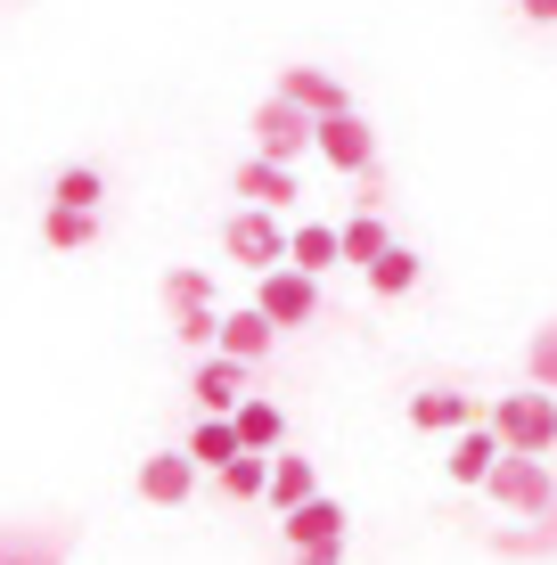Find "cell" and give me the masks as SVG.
<instances>
[{
	"label": "cell",
	"instance_id": "cell-16",
	"mask_svg": "<svg viewBox=\"0 0 557 565\" xmlns=\"http://www.w3.org/2000/svg\"><path fill=\"white\" fill-rule=\"evenodd\" d=\"M42 238L57 246V255H83V246L99 238V213H83V205H50V213H42Z\"/></svg>",
	"mask_w": 557,
	"mask_h": 565
},
{
	"label": "cell",
	"instance_id": "cell-29",
	"mask_svg": "<svg viewBox=\"0 0 557 565\" xmlns=\"http://www.w3.org/2000/svg\"><path fill=\"white\" fill-rule=\"evenodd\" d=\"M542 524H549V541H557V500H549V516H542Z\"/></svg>",
	"mask_w": 557,
	"mask_h": 565
},
{
	"label": "cell",
	"instance_id": "cell-26",
	"mask_svg": "<svg viewBox=\"0 0 557 565\" xmlns=\"http://www.w3.org/2000/svg\"><path fill=\"white\" fill-rule=\"evenodd\" d=\"M164 303H172V311L214 303V279H205V270H164Z\"/></svg>",
	"mask_w": 557,
	"mask_h": 565
},
{
	"label": "cell",
	"instance_id": "cell-6",
	"mask_svg": "<svg viewBox=\"0 0 557 565\" xmlns=\"http://www.w3.org/2000/svg\"><path fill=\"white\" fill-rule=\"evenodd\" d=\"M246 385H255V361H229V353H205L197 369H189V394H197L205 418H229L238 402H255Z\"/></svg>",
	"mask_w": 557,
	"mask_h": 565
},
{
	"label": "cell",
	"instance_id": "cell-4",
	"mask_svg": "<svg viewBox=\"0 0 557 565\" xmlns=\"http://www.w3.org/2000/svg\"><path fill=\"white\" fill-rule=\"evenodd\" d=\"M484 492L501 500L508 516H533V524H542V516H549V500H557V467H542L533 451H508L501 467H492Z\"/></svg>",
	"mask_w": 557,
	"mask_h": 565
},
{
	"label": "cell",
	"instance_id": "cell-28",
	"mask_svg": "<svg viewBox=\"0 0 557 565\" xmlns=\"http://www.w3.org/2000/svg\"><path fill=\"white\" fill-rule=\"evenodd\" d=\"M336 550H344V541H329V550H296V565H336Z\"/></svg>",
	"mask_w": 557,
	"mask_h": 565
},
{
	"label": "cell",
	"instance_id": "cell-22",
	"mask_svg": "<svg viewBox=\"0 0 557 565\" xmlns=\"http://www.w3.org/2000/svg\"><path fill=\"white\" fill-rule=\"evenodd\" d=\"M369 287H377V296H410V287H418V255H410V246H386V255H377L369 263Z\"/></svg>",
	"mask_w": 557,
	"mask_h": 565
},
{
	"label": "cell",
	"instance_id": "cell-24",
	"mask_svg": "<svg viewBox=\"0 0 557 565\" xmlns=\"http://www.w3.org/2000/svg\"><path fill=\"white\" fill-rule=\"evenodd\" d=\"M172 328H181V344H197V353H222V311H214V303L172 311Z\"/></svg>",
	"mask_w": 557,
	"mask_h": 565
},
{
	"label": "cell",
	"instance_id": "cell-17",
	"mask_svg": "<svg viewBox=\"0 0 557 565\" xmlns=\"http://www.w3.org/2000/svg\"><path fill=\"white\" fill-rule=\"evenodd\" d=\"M214 483H222V500H271V451H246V459H229Z\"/></svg>",
	"mask_w": 557,
	"mask_h": 565
},
{
	"label": "cell",
	"instance_id": "cell-9",
	"mask_svg": "<svg viewBox=\"0 0 557 565\" xmlns=\"http://www.w3.org/2000/svg\"><path fill=\"white\" fill-rule=\"evenodd\" d=\"M279 533H287V550H329V541H344V500L312 492L303 509H287V516H279Z\"/></svg>",
	"mask_w": 557,
	"mask_h": 565
},
{
	"label": "cell",
	"instance_id": "cell-23",
	"mask_svg": "<svg viewBox=\"0 0 557 565\" xmlns=\"http://www.w3.org/2000/svg\"><path fill=\"white\" fill-rule=\"evenodd\" d=\"M99 198H107V181L90 164H66V172H57V189H50V205H83V213H99Z\"/></svg>",
	"mask_w": 557,
	"mask_h": 565
},
{
	"label": "cell",
	"instance_id": "cell-3",
	"mask_svg": "<svg viewBox=\"0 0 557 565\" xmlns=\"http://www.w3.org/2000/svg\"><path fill=\"white\" fill-rule=\"evenodd\" d=\"M320 148V115L296 107L287 90H271V99L255 107V156H279V164H296V156Z\"/></svg>",
	"mask_w": 557,
	"mask_h": 565
},
{
	"label": "cell",
	"instance_id": "cell-15",
	"mask_svg": "<svg viewBox=\"0 0 557 565\" xmlns=\"http://www.w3.org/2000/svg\"><path fill=\"white\" fill-rule=\"evenodd\" d=\"M222 353H229V361H263V353H271V320H263L255 303L229 311V320H222Z\"/></svg>",
	"mask_w": 557,
	"mask_h": 565
},
{
	"label": "cell",
	"instance_id": "cell-2",
	"mask_svg": "<svg viewBox=\"0 0 557 565\" xmlns=\"http://www.w3.org/2000/svg\"><path fill=\"white\" fill-rule=\"evenodd\" d=\"M484 418H492V435H501L508 451H533V459L557 451V394H542V385H525V394H501Z\"/></svg>",
	"mask_w": 557,
	"mask_h": 565
},
{
	"label": "cell",
	"instance_id": "cell-7",
	"mask_svg": "<svg viewBox=\"0 0 557 565\" xmlns=\"http://www.w3.org/2000/svg\"><path fill=\"white\" fill-rule=\"evenodd\" d=\"M197 476H205V467L189 451H148L140 459V500H148V509H189V500H197Z\"/></svg>",
	"mask_w": 557,
	"mask_h": 565
},
{
	"label": "cell",
	"instance_id": "cell-27",
	"mask_svg": "<svg viewBox=\"0 0 557 565\" xmlns=\"http://www.w3.org/2000/svg\"><path fill=\"white\" fill-rule=\"evenodd\" d=\"M516 9H525L533 25H557V0H516Z\"/></svg>",
	"mask_w": 557,
	"mask_h": 565
},
{
	"label": "cell",
	"instance_id": "cell-20",
	"mask_svg": "<svg viewBox=\"0 0 557 565\" xmlns=\"http://www.w3.org/2000/svg\"><path fill=\"white\" fill-rule=\"evenodd\" d=\"M329 263H344V230H329V222H303L296 230V270H329Z\"/></svg>",
	"mask_w": 557,
	"mask_h": 565
},
{
	"label": "cell",
	"instance_id": "cell-1",
	"mask_svg": "<svg viewBox=\"0 0 557 565\" xmlns=\"http://www.w3.org/2000/svg\"><path fill=\"white\" fill-rule=\"evenodd\" d=\"M222 255H229V263H246V270L263 279V270L296 263V230H279V213H271V205H246V213H229V222H222Z\"/></svg>",
	"mask_w": 557,
	"mask_h": 565
},
{
	"label": "cell",
	"instance_id": "cell-8",
	"mask_svg": "<svg viewBox=\"0 0 557 565\" xmlns=\"http://www.w3.org/2000/svg\"><path fill=\"white\" fill-rule=\"evenodd\" d=\"M320 164H336V172H377V131L361 124V115H329V124H320Z\"/></svg>",
	"mask_w": 557,
	"mask_h": 565
},
{
	"label": "cell",
	"instance_id": "cell-19",
	"mask_svg": "<svg viewBox=\"0 0 557 565\" xmlns=\"http://www.w3.org/2000/svg\"><path fill=\"white\" fill-rule=\"evenodd\" d=\"M320 492V476H312V459H271V509H303V500Z\"/></svg>",
	"mask_w": 557,
	"mask_h": 565
},
{
	"label": "cell",
	"instance_id": "cell-18",
	"mask_svg": "<svg viewBox=\"0 0 557 565\" xmlns=\"http://www.w3.org/2000/svg\"><path fill=\"white\" fill-rule=\"evenodd\" d=\"M238 443L246 451H279V435H287V418H279V402H238Z\"/></svg>",
	"mask_w": 557,
	"mask_h": 565
},
{
	"label": "cell",
	"instance_id": "cell-13",
	"mask_svg": "<svg viewBox=\"0 0 557 565\" xmlns=\"http://www.w3.org/2000/svg\"><path fill=\"white\" fill-rule=\"evenodd\" d=\"M410 426H418V435H468V426H475V402L451 394V385H435V394H410Z\"/></svg>",
	"mask_w": 557,
	"mask_h": 565
},
{
	"label": "cell",
	"instance_id": "cell-21",
	"mask_svg": "<svg viewBox=\"0 0 557 565\" xmlns=\"http://www.w3.org/2000/svg\"><path fill=\"white\" fill-rule=\"evenodd\" d=\"M386 246H394V238H386V222H377V205H361L353 222H344V263H361V270H369L377 255H386Z\"/></svg>",
	"mask_w": 557,
	"mask_h": 565
},
{
	"label": "cell",
	"instance_id": "cell-10",
	"mask_svg": "<svg viewBox=\"0 0 557 565\" xmlns=\"http://www.w3.org/2000/svg\"><path fill=\"white\" fill-rule=\"evenodd\" d=\"M279 90L296 107H312L320 124H329V115H353V99H344V83L336 74H320V66H279Z\"/></svg>",
	"mask_w": 557,
	"mask_h": 565
},
{
	"label": "cell",
	"instance_id": "cell-25",
	"mask_svg": "<svg viewBox=\"0 0 557 565\" xmlns=\"http://www.w3.org/2000/svg\"><path fill=\"white\" fill-rule=\"evenodd\" d=\"M525 385L557 394V320H549V328H533V344H525Z\"/></svg>",
	"mask_w": 557,
	"mask_h": 565
},
{
	"label": "cell",
	"instance_id": "cell-12",
	"mask_svg": "<svg viewBox=\"0 0 557 565\" xmlns=\"http://www.w3.org/2000/svg\"><path fill=\"white\" fill-rule=\"evenodd\" d=\"M238 198L246 205H296V164H279V156H246L238 164Z\"/></svg>",
	"mask_w": 557,
	"mask_h": 565
},
{
	"label": "cell",
	"instance_id": "cell-11",
	"mask_svg": "<svg viewBox=\"0 0 557 565\" xmlns=\"http://www.w3.org/2000/svg\"><path fill=\"white\" fill-rule=\"evenodd\" d=\"M508 459V443L492 435V418L484 426H468V435H451V483H492V467Z\"/></svg>",
	"mask_w": 557,
	"mask_h": 565
},
{
	"label": "cell",
	"instance_id": "cell-14",
	"mask_svg": "<svg viewBox=\"0 0 557 565\" xmlns=\"http://www.w3.org/2000/svg\"><path fill=\"white\" fill-rule=\"evenodd\" d=\"M189 459H197V467H214V476H222L229 459H246L238 418H197V435H189Z\"/></svg>",
	"mask_w": 557,
	"mask_h": 565
},
{
	"label": "cell",
	"instance_id": "cell-5",
	"mask_svg": "<svg viewBox=\"0 0 557 565\" xmlns=\"http://www.w3.org/2000/svg\"><path fill=\"white\" fill-rule=\"evenodd\" d=\"M255 311H263L271 328H303V320L320 311V279H312V270H296V263L263 270V279H255Z\"/></svg>",
	"mask_w": 557,
	"mask_h": 565
}]
</instances>
